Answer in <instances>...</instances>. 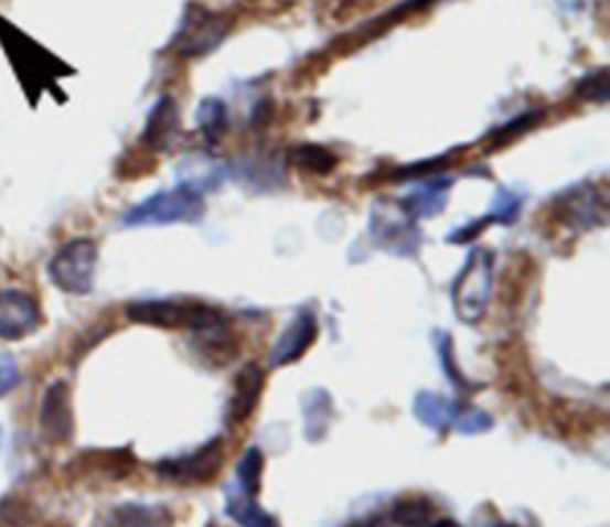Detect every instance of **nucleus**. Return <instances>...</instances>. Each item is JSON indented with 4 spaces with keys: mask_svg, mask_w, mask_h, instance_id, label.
Instances as JSON below:
<instances>
[{
    "mask_svg": "<svg viewBox=\"0 0 610 527\" xmlns=\"http://www.w3.org/2000/svg\"><path fill=\"white\" fill-rule=\"evenodd\" d=\"M125 315L137 325L165 327V330H191V332H220L225 330V313L205 303H182L168 299L133 301L125 309Z\"/></svg>",
    "mask_w": 610,
    "mask_h": 527,
    "instance_id": "nucleus-1",
    "label": "nucleus"
},
{
    "mask_svg": "<svg viewBox=\"0 0 610 527\" xmlns=\"http://www.w3.org/2000/svg\"><path fill=\"white\" fill-rule=\"evenodd\" d=\"M491 289H494V254L478 246L472 248L453 282L451 301L456 318L465 325H478L489 309Z\"/></svg>",
    "mask_w": 610,
    "mask_h": 527,
    "instance_id": "nucleus-2",
    "label": "nucleus"
},
{
    "mask_svg": "<svg viewBox=\"0 0 610 527\" xmlns=\"http://www.w3.org/2000/svg\"><path fill=\"white\" fill-rule=\"evenodd\" d=\"M205 213L203 196L189 192L184 186L168 189L148 196L146 201L131 206L122 215L125 227H148V225H174V223H199Z\"/></svg>",
    "mask_w": 610,
    "mask_h": 527,
    "instance_id": "nucleus-3",
    "label": "nucleus"
},
{
    "mask_svg": "<svg viewBox=\"0 0 610 527\" xmlns=\"http://www.w3.org/2000/svg\"><path fill=\"white\" fill-rule=\"evenodd\" d=\"M98 266V246L94 239H72L57 248L49 262L53 284L72 297H84L94 289Z\"/></svg>",
    "mask_w": 610,
    "mask_h": 527,
    "instance_id": "nucleus-4",
    "label": "nucleus"
},
{
    "mask_svg": "<svg viewBox=\"0 0 610 527\" xmlns=\"http://www.w3.org/2000/svg\"><path fill=\"white\" fill-rule=\"evenodd\" d=\"M227 36V22L207 8L191 3L176 26L170 49L180 57L211 55Z\"/></svg>",
    "mask_w": 610,
    "mask_h": 527,
    "instance_id": "nucleus-5",
    "label": "nucleus"
},
{
    "mask_svg": "<svg viewBox=\"0 0 610 527\" xmlns=\"http://www.w3.org/2000/svg\"><path fill=\"white\" fill-rule=\"evenodd\" d=\"M370 234L379 248L394 256H413L422 244V232L415 227V219L400 208V203L394 208L389 203H382L372 211Z\"/></svg>",
    "mask_w": 610,
    "mask_h": 527,
    "instance_id": "nucleus-6",
    "label": "nucleus"
},
{
    "mask_svg": "<svg viewBox=\"0 0 610 527\" xmlns=\"http://www.w3.org/2000/svg\"><path fill=\"white\" fill-rule=\"evenodd\" d=\"M222 461H225V444H222V439H213L186 456L160 461L156 473L162 482H172V485H199V482L215 477Z\"/></svg>",
    "mask_w": 610,
    "mask_h": 527,
    "instance_id": "nucleus-7",
    "label": "nucleus"
},
{
    "mask_svg": "<svg viewBox=\"0 0 610 527\" xmlns=\"http://www.w3.org/2000/svg\"><path fill=\"white\" fill-rule=\"evenodd\" d=\"M39 303L20 289L0 291V340L20 342L39 327Z\"/></svg>",
    "mask_w": 610,
    "mask_h": 527,
    "instance_id": "nucleus-8",
    "label": "nucleus"
},
{
    "mask_svg": "<svg viewBox=\"0 0 610 527\" xmlns=\"http://www.w3.org/2000/svg\"><path fill=\"white\" fill-rule=\"evenodd\" d=\"M41 432L43 439L51 444H65L72 439L74 432V418H72V397L69 387L63 379L53 383L41 401Z\"/></svg>",
    "mask_w": 610,
    "mask_h": 527,
    "instance_id": "nucleus-9",
    "label": "nucleus"
},
{
    "mask_svg": "<svg viewBox=\"0 0 610 527\" xmlns=\"http://www.w3.org/2000/svg\"><path fill=\"white\" fill-rule=\"evenodd\" d=\"M318 340V320L310 311H301L291 325L279 334L270 354V368H285L299 361Z\"/></svg>",
    "mask_w": 610,
    "mask_h": 527,
    "instance_id": "nucleus-10",
    "label": "nucleus"
},
{
    "mask_svg": "<svg viewBox=\"0 0 610 527\" xmlns=\"http://www.w3.org/2000/svg\"><path fill=\"white\" fill-rule=\"evenodd\" d=\"M558 213L568 225L575 227H597L606 219V203L599 192L589 184L572 186L558 198Z\"/></svg>",
    "mask_w": 610,
    "mask_h": 527,
    "instance_id": "nucleus-11",
    "label": "nucleus"
},
{
    "mask_svg": "<svg viewBox=\"0 0 610 527\" xmlns=\"http://www.w3.org/2000/svg\"><path fill=\"white\" fill-rule=\"evenodd\" d=\"M265 389V370L258 363H248L234 377V391L227 404V422L242 424L256 411Z\"/></svg>",
    "mask_w": 610,
    "mask_h": 527,
    "instance_id": "nucleus-12",
    "label": "nucleus"
},
{
    "mask_svg": "<svg viewBox=\"0 0 610 527\" xmlns=\"http://www.w3.org/2000/svg\"><path fill=\"white\" fill-rule=\"evenodd\" d=\"M96 527H172V514L162 506L120 504L106 510Z\"/></svg>",
    "mask_w": 610,
    "mask_h": 527,
    "instance_id": "nucleus-13",
    "label": "nucleus"
},
{
    "mask_svg": "<svg viewBox=\"0 0 610 527\" xmlns=\"http://www.w3.org/2000/svg\"><path fill=\"white\" fill-rule=\"evenodd\" d=\"M451 184H453V180H449V178L425 182L422 186L415 189L413 194H408L404 201H398L400 208H404L413 219L435 217L443 211L446 201H449Z\"/></svg>",
    "mask_w": 610,
    "mask_h": 527,
    "instance_id": "nucleus-14",
    "label": "nucleus"
},
{
    "mask_svg": "<svg viewBox=\"0 0 610 527\" xmlns=\"http://www.w3.org/2000/svg\"><path fill=\"white\" fill-rule=\"evenodd\" d=\"M176 131H180V108L170 96H160L158 104L151 108V115H148L143 143L151 146V149H165Z\"/></svg>",
    "mask_w": 610,
    "mask_h": 527,
    "instance_id": "nucleus-15",
    "label": "nucleus"
},
{
    "mask_svg": "<svg viewBox=\"0 0 610 527\" xmlns=\"http://www.w3.org/2000/svg\"><path fill=\"white\" fill-rule=\"evenodd\" d=\"M225 165H220L217 160L207 155H193L180 165V186L201 196L203 192H215L222 180H225Z\"/></svg>",
    "mask_w": 610,
    "mask_h": 527,
    "instance_id": "nucleus-16",
    "label": "nucleus"
},
{
    "mask_svg": "<svg viewBox=\"0 0 610 527\" xmlns=\"http://www.w3.org/2000/svg\"><path fill=\"white\" fill-rule=\"evenodd\" d=\"M303 432L310 442H320L334 422V401L327 389H310L303 397Z\"/></svg>",
    "mask_w": 610,
    "mask_h": 527,
    "instance_id": "nucleus-17",
    "label": "nucleus"
},
{
    "mask_svg": "<svg viewBox=\"0 0 610 527\" xmlns=\"http://www.w3.org/2000/svg\"><path fill=\"white\" fill-rule=\"evenodd\" d=\"M456 406L446 397L437 391H418V397L413 401V413L418 418L425 428L435 430V432H446V428H451L453 416H456Z\"/></svg>",
    "mask_w": 610,
    "mask_h": 527,
    "instance_id": "nucleus-18",
    "label": "nucleus"
},
{
    "mask_svg": "<svg viewBox=\"0 0 610 527\" xmlns=\"http://www.w3.org/2000/svg\"><path fill=\"white\" fill-rule=\"evenodd\" d=\"M225 508H227V516L239 527H281L272 514H267V510L253 499L250 494L242 490L227 492Z\"/></svg>",
    "mask_w": 610,
    "mask_h": 527,
    "instance_id": "nucleus-19",
    "label": "nucleus"
},
{
    "mask_svg": "<svg viewBox=\"0 0 610 527\" xmlns=\"http://www.w3.org/2000/svg\"><path fill=\"white\" fill-rule=\"evenodd\" d=\"M289 160L293 168H299L303 172H315V174H330L336 168V155L324 149V146L315 143H306V146H296L289 153Z\"/></svg>",
    "mask_w": 610,
    "mask_h": 527,
    "instance_id": "nucleus-20",
    "label": "nucleus"
},
{
    "mask_svg": "<svg viewBox=\"0 0 610 527\" xmlns=\"http://www.w3.org/2000/svg\"><path fill=\"white\" fill-rule=\"evenodd\" d=\"M431 516H435V506L425 496H415V499H400L392 508V520L398 527H429Z\"/></svg>",
    "mask_w": 610,
    "mask_h": 527,
    "instance_id": "nucleus-21",
    "label": "nucleus"
},
{
    "mask_svg": "<svg viewBox=\"0 0 610 527\" xmlns=\"http://www.w3.org/2000/svg\"><path fill=\"white\" fill-rule=\"evenodd\" d=\"M263 471H265L263 451L256 447L246 449L242 461L236 463V480H239V490L250 496H256L263 487Z\"/></svg>",
    "mask_w": 610,
    "mask_h": 527,
    "instance_id": "nucleus-22",
    "label": "nucleus"
},
{
    "mask_svg": "<svg viewBox=\"0 0 610 527\" xmlns=\"http://www.w3.org/2000/svg\"><path fill=\"white\" fill-rule=\"evenodd\" d=\"M196 120H199V127L203 129V135L215 141L227 127V106L222 104L220 98H205L199 106Z\"/></svg>",
    "mask_w": 610,
    "mask_h": 527,
    "instance_id": "nucleus-23",
    "label": "nucleus"
},
{
    "mask_svg": "<svg viewBox=\"0 0 610 527\" xmlns=\"http://www.w3.org/2000/svg\"><path fill=\"white\" fill-rule=\"evenodd\" d=\"M523 211V196L511 192V189H496L494 203H491V213L486 215L491 225H513Z\"/></svg>",
    "mask_w": 610,
    "mask_h": 527,
    "instance_id": "nucleus-24",
    "label": "nucleus"
},
{
    "mask_svg": "<svg viewBox=\"0 0 610 527\" xmlns=\"http://www.w3.org/2000/svg\"><path fill=\"white\" fill-rule=\"evenodd\" d=\"M451 424L460 434H482L494 428V418L482 411V408L458 404Z\"/></svg>",
    "mask_w": 610,
    "mask_h": 527,
    "instance_id": "nucleus-25",
    "label": "nucleus"
},
{
    "mask_svg": "<svg viewBox=\"0 0 610 527\" xmlns=\"http://www.w3.org/2000/svg\"><path fill=\"white\" fill-rule=\"evenodd\" d=\"M435 346H437V354H439V361H441V368L443 373L449 375L451 383L458 387V389H472V385L468 383V379L460 375L458 370V363L453 358V344H451V336L446 332H435Z\"/></svg>",
    "mask_w": 610,
    "mask_h": 527,
    "instance_id": "nucleus-26",
    "label": "nucleus"
},
{
    "mask_svg": "<svg viewBox=\"0 0 610 527\" xmlns=\"http://www.w3.org/2000/svg\"><path fill=\"white\" fill-rule=\"evenodd\" d=\"M577 96L585 100H593V104H606L608 100V69L589 72L577 84Z\"/></svg>",
    "mask_w": 610,
    "mask_h": 527,
    "instance_id": "nucleus-27",
    "label": "nucleus"
},
{
    "mask_svg": "<svg viewBox=\"0 0 610 527\" xmlns=\"http://www.w3.org/2000/svg\"><path fill=\"white\" fill-rule=\"evenodd\" d=\"M537 120H542V112H537V115L527 112V115H523V117H517V120H513V122H509L505 127H501L499 131H494V141H496V143H509V141H513L515 137L525 135V131H527L532 125H537Z\"/></svg>",
    "mask_w": 610,
    "mask_h": 527,
    "instance_id": "nucleus-28",
    "label": "nucleus"
},
{
    "mask_svg": "<svg viewBox=\"0 0 610 527\" xmlns=\"http://www.w3.org/2000/svg\"><path fill=\"white\" fill-rule=\"evenodd\" d=\"M20 385V368L10 356H0V397Z\"/></svg>",
    "mask_w": 610,
    "mask_h": 527,
    "instance_id": "nucleus-29",
    "label": "nucleus"
},
{
    "mask_svg": "<svg viewBox=\"0 0 610 527\" xmlns=\"http://www.w3.org/2000/svg\"><path fill=\"white\" fill-rule=\"evenodd\" d=\"M439 165H443V160H425V163L420 165H410V168H404L394 172V180H410V178H422V174L437 170Z\"/></svg>",
    "mask_w": 610,
    "mask_h": 527,
    "instance_id": "nucleus-30",
    "label": "nucleus"
},
{
    "mask_svg": "<svg viewBox=\"0 0 610 527\" xmlns=\"http://www.w3.org/2000/svg\"><path fill=\"white\" fill-rule=\"evenodd\" d=\"M558 3L568 12H582V10H589L597 0H558Z\"/></svg>",
    "mask_w": 610,
    "mask_h": 527,
    "instance_id": "nucleus-31",
    "label": "nucleus"
},
{
    "mask_svg": "<svg viewBox=\"0 0 610 527\" xmlns=\"http://www.w3.org/2000/svg\"><path fill=\"white\" fill-rule=\"evenodd\" d=\"M429 527H463V525H458V523L451 520V518H441V520H437V523H431Z\"/></svg>",
    "mask_w": 610,
    "mask_h": 527,
    "instance_id": "nucleus-32",
    "label": "nucleus"
},
{
    "mask_svg": "<svg viewBox=\"0 0 610 527\" xmlns=\"http://www.w3.org/2000/svg\"><path fill=\"white\" fill-rule=\"evenodd\" d=\"M349 527H372V525H367V523H355V525H349Z\"/></svg>",
    "mask_w": 610,
    "mask_h": 527,
    "instance_id": "nucleus-33",
    "label": "nucleus"
}]
</instances>
